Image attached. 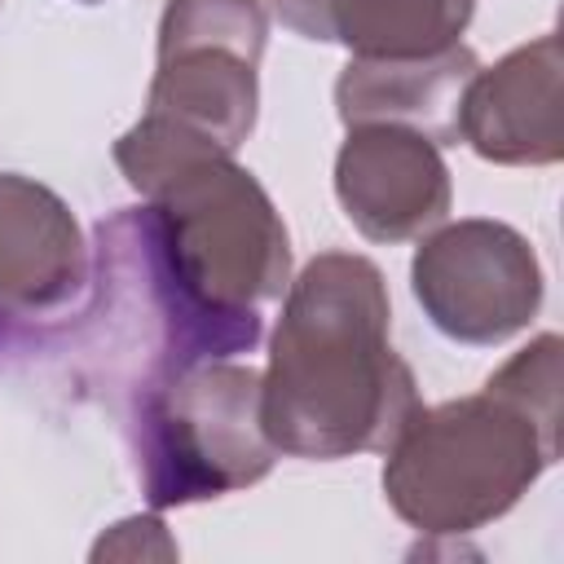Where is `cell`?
Wrapping results in <instances>:
<instances>
[{
	"mask_svg": "<svg viewBox=\"0 0 564 564\" xmlns=\"http://www.w3.org/2000/svg\"><path fill=\"white\" fill-rule=\"evenodd\" d=\"M419 414L414 379L388 344L383 278L361 256H317L286 295L260 423L273 449L335 458L392 445Z\"/></svg>",
	"mask_w": 564,
	"mask_h": 564,
	"instance_id": "cell-1",
	"label": "cell"
},
{
	"mask_svg": "<svg viewBox=\"0 0 564 564\" xmlns=\"http://www.w3.org/2000/svg\"><path fill=\"white\" fill-rule=\"evenodd\" d=\"M560 454V335H538L476 397L414 414L392 441L383 489L423 529L502 516Z\"/></svg>",
	"mask_w": 564,
	"mask_h": 564,
	"instance_id": "cell-2",
	"label": "cell"
},
{
	"mask_svg": "<svg viewBox=\"0 0 564 564\" xmlns=\"http://www.w3.org/2000/svg\"><path fill=\"white\" fill-rule=\"evenodd\" d=\"M132 445L150 502L251 485L273 463V441L260 423V375L203 361L154 379L132 397Z\"/></svg>",
	"mask_w": 564,
	"mask_h": 564,
	"instance_id": "cell-3",
	"label": "cell"
},
{
	"mask_svg": "<svg viewBox=\"0 0 564 564\" xmlns=\"http://www.w3.org/2000/svg\"><path fill=\"white\" fill-rule=\"evenodd\" d=\"M414 295L449 339L498 344L533 322L542 269L511 225L458 220L419 247Z\"/></svg>",
	"mask_w": 564,
	"mask_h": 564,
	"instance_id": "cell-4",
	"label": "cell"
},
{
	"mask_svg": "<svg viewBox=\"0 0 564 564\" xmlns=\"http://www.w3.org/2000/svg\"><path fill=\"white\" fill-rule=\"evenodd\" d=\"M335 189L348 220L379 242L414 238L449 212V172L436 141L397 123H361L344 141Z\"/></svg>",
	"mask_w": 564,
	"mask_h": 564,
	"instance_id": "cell-5",
	"label": "cell"
},
{
	"mask_svg": "<svg viewBox=\"0 0 564 564\" xmlns=\"http://www.w3.org/2000/svg\"><path fill=\"white\" fill-rule=\"evenodd\" d=\"M458 137L494 163H555L564 154L560 40L542 35L494 70H476L463 93Z\"/></svg>",
	"mask_w": 564,
	"mask_h": 564,
	"instance_id": "cell-6",
	"label": "cell"
},
{
	"mask_svg": "<svg viewBox=\"0 0 564 564\" xmlns=\"http://www.w3.org/2000/svg\"><path fill=\"white\" fill-rule=\"evenodd\" d=\"M88 286L75 216L35 181L0 176V308L57 313Z\"/></svg>",
	"mask_w": 564,
	"mask_h": 564,
	"instance_id": "cell-7",
	"label": "cell"
},
{
	"mask_svg": "<svg viewBox=\"0 0 564 564\" xmlns=\"http://www.w3.org/2000/svg\"><path fill=\"white\" fill-rule=\"evenodd\" d=\"M476 70V53L463 44L427 57H352L335 88L339 115L344 123H405L427 141H458V110Z\"/></svg>",
	"mask_w": 564,
	"mask_h": 564,
	"instance_id": "cell-8",
	"label": "cell"
},
{
	"mask_svg": "<svg viewBox=\"0 0 564 564\" xmlns=\"http://www.w3.org/2000/svg\"><path fill=\"white\" fill-rule=\"evenodd\" d=\"M476 0H273L304 40H339L357 57H427L458 44Z\"/></svg>",
	"mask_w": 564,
	"mask_h": 564,
	"instance_id": "cell-9",
	"label": "cell"
}]
</instances>
